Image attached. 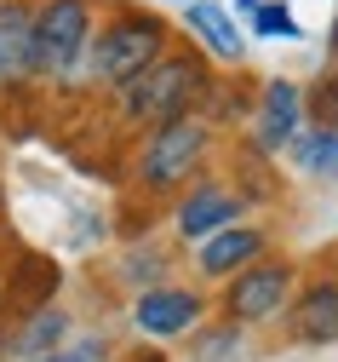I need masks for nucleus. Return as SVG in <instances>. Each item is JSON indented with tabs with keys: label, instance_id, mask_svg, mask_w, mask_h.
I'll use <instances>...</instances> for the list:
<instances>
[{
	"label": "nucleus",
	"instance_id": "1",
	"mask_svg": "<svg viewBox=\"0 0 338 362\" xmlns=\"http://www.w3.org/2000/svg\"><path fill=\"white\" fill-rule=\"evenodd\" d=\"M218 144L224 132L195 110V115H178V121H161L150 132H138L132 139V190L150 196V202H178L195 178L212 173L218 161Z\"/></svg>",
	"mask_w": 338,
	"mask_h": 362
},
{
	"label": "nucleus",
	"instance_id": "2",
	"mask_svg": "<svg viewBox=\"0 0 338 362\" xmlns=\"http://www.w3.org/2000/svg\"><path fill=\"white\" fill-rule=\"evenodd\" d=\"M178 40H183V35H178L155 6L115 0V6H109V23H98V35H92V52H86V64H80V81L92 86V93L115 98L121 86H132L150 64H161Z\"/></svg>",
	"mask_w": 338,
	"mask_h": 362
},
{
	"label": "nucleus",
	"instance_id": "3",
	"mask_svg": "<svg viewBox=\"0 0 338 362\" xmlns=\"http://www.w3.org/2000/svg\"><path fill=\"white\" fill-rule=\"evenodd\" d=\"M212 81H218V75H212L207 52L183 35L161 64H150L132 86L115 93V127L138 139V132H150V127H161V121L195 115V110L207 104V93H212Z\"/></svg>",
	"mask_w": 338,
	"mask_h": 362
},
{
	"label": "nucleus",
	"instance_id": "4",
	"mask_svg": "<svg viewBox=\"0 0 338 362\" xmlns=\"http://www.w3.org/2000/svg\"><path fill=\"white\" fill-rule=\"evenodd\" d=\"M304 282V264L293 253H264L258 264H247L235 282L218 288V316H229V322H241L247 334H264V328H281L286 310H293V293Z\"/></svg>",
	"mask_w": 338,
	"mask_h": 362
},
{
	"label": "nucleus",
	"instance_id": "5",
	"mask_svg": "<svg viewBox=\"0 0 338 362\" xmlns=\"http://www.w3.org/2000/svg\"><path fill=\"white\" fill-rule=\"evenodd\" d=\"M98 35V0H35V58L46 86L80 81V64Z\"/></svg>",
	"mask_w": 338,
	"mask_h": 362
},
{
	"label": "nucleus",
	"instance_id": "6",
	"mask_svg": "<svg viewBox=\"0 0 338 362\" xmlns=\"http://www.w3.org/2000/svg\"><path fill=\"white\" fill-rule=\"evenodd\" d=\"M247 218H253L247 196H241L224 173L195 178V185H189L178 202H167V224H172V236H178L183 247H201L207 236L229 230V224H247Z\"/></svg>",
	"mask_w": 338,
	"mask_h": 362
},
{
	"label": "nucleus",
	"instance_id": "7",
	"mask_svg": "<svg viewBox=\"0 0 338 362\" xmlns=\"http://www.w3.org/2000/svg\"><path fill=\"white\" fill-rule=\"evenodd\" d=\"M212 310L218 305H212V293L201 282H161V288L132 299V328L150 345H172V339H189Z\"/></svg>",
	"mask_w": 338,
	"mask_h": 362
},
{
	"label": "nucleus",
	"instance_id": "8",
	"mask_svg": "<svg viewBox=\"0 0 338 362\" xmlns=\"http://www.w3.org/2000/svg\"><path fill=\"white\" fill-rule=\"evenodd\" d=\"M281 339L298 351H327L338 345V264L304 270V282L293 293V310L281 322Z\"/></svg>",
	"mask_w": 338,
	"mask_h": 362
},
{
	"label": "nucleus",
	"instance_id": "9",
	"mask_svg": "<svg viewBox=\"0 0 338 362\" xmlns=\"http://www.w3.org/2000/svg\"><path fill=\"white\" fill-rule=\"evenodd\" d=\"M310 127V110H304V86L286 81V75H270L253 98V121H247V144L258 156H281L286 144Z\"/></svg>",
	"mask_w": 338,
	"mask_h": 362
},
{
	"label": "nucleus",
	"instance_id": "10",
	"mask_svg": "<svg viewBox=\"0 0 338 362\" xmlns=\"http://www.w3.org/2000/svg\"><path fill=\"white\" fill-rule=\"evenodd\" d=\"M264 253H275V230H270L264 218H247V224H229V230L207 236L189 264H195V282H201V288H224V282H235L247 264H258Z\"/></svg>",
	"mask_w": 338,
	"mask_h": 362
},
{
	"label": "nucleus",
	"instance_id": "11",
	"mask_svg": "<svg viewBox=\"0 0 338 362\" xmlns=\"http://www.w3.org/2000/svg\"><path fill=\"white\" fill-rule=\"evenodd\" d=\"M64 299V264L52 253H35L23 247L12 264H6V288H0V310L6 316H29L40 305H58Z\"/></svg>",
	"mask_w": 338,
	"mask_h": 362
},
{
	"label": "nucleus",
	"instance_id": "12",
	"mask_svg": "<svg viewBox=\"0 0 338 362\" xmlns=\"http://www.w3.org/2000/svg\"><path fill=\"white\" fill-rule=\"evenodd\" d=\"M0 69H6V86L40 81V58H35V0H0Z\"/></svg>",
	"mask_w": 338,
	"mask_h": 362
},
{
	"label": "nucleus",
	"instance_id": "13",
	"mask_svg": "<svg viewBox=\"0 0 338 362\" xmlns=\"http://www.w3.org/2000/svg\"><path fill=\"white\" fill-rule=\"evenodd\" d=\"M64 345H75V310L58 305H40L29 316L12 322V362H40V356H58Z\"/></svg>",
	"mask_w": 338,
	"mask_h": 362
},
{
	"label": "nucleus",
	"instance_id": "14",
	"mask_svg": "<svg viewBox=\"0 0 338 362\" xmlns=\"http://www.w3.org/2000/svg\"><path fill=\"white\" fill-rule=\"evenodd\" d=\"M183 29H189V40H195L207 58H218V64H241V58H247V35L235 29V12L218 6V0H195V6L183 12Z\"/></svg>",
	"mask_w": 338,
	"mask_h": 362
},
{
	"label": "nucleus",
	"instance_id": "15",
	"mask_svg": "<svg viewBox=\"0 0 338 362\" xmlns=\"http://www.w3.org/2000/svg\"><path fill=\"white\" fill-rule=\"evenodd\" d=\"M183 351H189V362H241V356H253V334L212 310L207 322L183 339Z\"/></svg>",
	"mask_w": 338,
	"mask_h": 362
},
{
	"label": "nucleus",
	"instance_id": "16",
	"mask_svg": "<svg viewBox=\"0 0 338 362\" xmlns=\"http://www.w3.org/2000/svg\"><path fill=\"white\" fill-rule=\"evenodd\" d=\"M115 282H126L132 299L150 293V288H161V282H172V253H167L161 242H138V247H126V253L115 259Z\"/></svg>",
	"mask_w": 338,
	"mask_h": 362
},
{
	"label": "nucleus",
	"instance_id": "17",
	"mask_svg": "<svg viewBox=\"0 0 338 362\" xmlns=\"http://www.w3.org/2000/svg\"><path fill=\"white\" fill-rule=\"evenodd\" d=\"M224 178H229L241 196H247V207H253V213H258V207H270V202L281 196V178H275L270 156H258L253 144H241V150H235V167H229Z\"/></svg>",
	"mask_w": 338,
	"mask_h": 362
},
{
	"label": "nucleus",
	"instance_id": "18",
	"mask_svg": "<svg viewBox=\"0 0 338 362\" xmlns=\"http://www.w3.org/2000/svg\"><path fill=\"white\" fill-rule=\"evenodd\" d=\"M286 156H293L298 173L321 178V185H338V132H327V127H304L298 139L286 144Z\"/></svg>",
	"mask_w": 338,
	"mask_h": 362
},
{
	"label": "nucleus",
	"instance_id": "19",
	"mask_svg": "<svg viewBox=\"0 0 338 362\" xmlns=\"http://www.w3.org/2000/svg\"><path fill=\"white\" fill-rule=\"evenodd\" d=\"M253 35H264V40H298L293 6H286V0H264V6L253 12Z\"/></svg>",
	"mask_w": 338,
	"mask_h": 362
},
{
	"label": "nucleus",
	"instance_id": "20",
	"mask_svg": "<svg viewBox=\"0 0 338 362\" xmlns=\"http://www.w3.org/2000/svg\"><path fill=\"white\" fill-rule=\"evenodd\" d=\"M109 351H115V345H109L104 334H80L75 345H64L58 356H40V362H115Z\"/></svg>",
	"mask_w": 338,
	"mask_h": 362
},
{
	"label": "nucleus",
	"instance_id": "21",
	"mask_svg": "<svg viewBox=\"0 0 338 362\" xmlns=\"http://www.w3.org/2000/svg\"><path fill=\"white\" fill-rule=\"evenodd\" d=\"M115 362H172V351H161V345H150V339H143V345H132V351H121Z\"/></svg>",
	"mask_w": 338,
	"mask_h": 362
},
{
	"label": "nucleus",
	"instance_id": "22",
	"mask_svg": "<svg viewBox=\"0 0 338 362\" xmlns=\"http://www.w3.org/2000/svg\"><path fill=\"white\" fill-rule=\"evenodd\" d=\"M12 322H18V316L0 310V362H12Z\"/></svg>",
	"mask_w": 338,
	"mask_h": 362
},
{
	"label": "nucleus",
	"instance_id": "23",
	"mask_svg": "<svg viewBox=\"0 0 338 362\" xmlns=\"http://www.w3.org/2000/svg\"><path fill=\"white\" fill-rule=\"evenodd\" d=\"M327 75L338 81V12H332V40H327Z\"/></svg>",
	"mask_w": 338,
	"mask_h": 362
},
{
	"label": "nucleus",
	"instance_id": "24",
	"mask_svg": "<svg viewBox=\"0 0 338 362\" xmlns=\"http://www.w3.org/2000/svg\"><path fill=\"white\" fill-rule=\"evenodd\" d=\"M258 6H264V0H235V18H247V23H253V12H258Z\"/></svg>",
	"mask_w": 338,
	"mask_h": 362
},
{
	"label": "nucleus",
	"instance_id": "25",
	"mask_svg": "<svg viewBox=\"0 0 338 362\" xmlns=\"http://www.w3.org/2000/svg\"><path fill=\"white\" fill-rule=\"evenodd\" d=\"M0 224H6V190H0Z\"/></svg>",
	"mask_w": 338,
	"mask_h": 362
},
{
	"label": "nucleus",
	"instance_id": "26",
	"mask_svg": "<svg viewBox=\"0 0 338 362\" xmlns=\"http://www.w3.org/2000/svg\"><path fill=\"white\" fill-rule=\"evenodd\" d=\"M0 288H6V259H0Z\"/></svg>",
	"mask_w": 338,
	"mask_h": 362
},
{
	"label": "nucleus",
	"instance_id": "27",
	"mask_svg": "<svg viewBox=\"0 0 338 362\" xmlns=\"http://www.w3.org/2000/svg\"><path fill=\"white\" fill-rule=\"evenodd\" d=\"M0 93H6V69H0Z\"/></svg>",
	"mask_w": 338,
	"mask_h": 362
},
{
	"label": "nucleus",
	"instance_id": "28",
	"mask_svg": "<svg viewBox=\"0 0 338 362\" xmlns=\"http://www.w3.org/2000/svg\"><path fill=\"white\" fill-rule=\"evenodd\" d=\"M189 6H195V0H189Z\"/></svg>",
	"mask_w": 338,
	"mask_h": 362
},
{
	"label": "nucleus",
	"instance_id": "29",
	"mask_svg": "<svg viewBox=\"0 0 338 362\" xmlns=\"http://www.w3.org/2000/svg\"><path fill=\"white\" fill-rule=\"evenodd\" d=\"M332 264H338V259H332Z\"/></svg>",
	"mask_w": 338,
	"mask_h": 362
}]
</instances>
